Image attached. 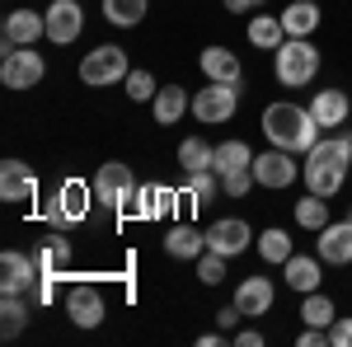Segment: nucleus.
I'll return each instance as SVG.
<instances>
[{"instance_id":"nucleus-42","label":"nucleus","mask_w":352,"mask_h":347,"mask_svg":"<svg viewBox=\"0 0 352 347\" xmlns=\"http://www.w3.org/2000/svg\"><path fill=\"white\" fill-rule=\"evenodd\" d=\"M235 320H244V315H240V310H235V305H230V310H221V315H217V324H221V328H230V324H235Z\"/></svg>"},{"instance_id":"nucleus-18","label":"nucleus","mask_w":352,"mask_h":347,"mask_svg":"<svg viewBox=\"0 0 352 347\" xmlns=\"http://www.w3.org/2000/svg\"><path fill=\"white\" fill-rule=\"evenodd\" d=\"M38 197V174L24 160L0 164V202H33Z\"/></svg>"},{"instance_id":"nucleus-24","label":"nucleus","mask_w":352,"mask_h":347,"mask_svg":"<svg viewBox=\"0 0 352 347\" xmlns=\"http://www.w3.org/2000/svg\"><path fill=\"white\" fill-rule=\"evenodd\" d=\"M244 33H249V43H254V47H263V52H277V47L287 43V28H282V14H254Z\"/></svg>"},{"instance_id":"nucleus-23","label":"nucleus","mask_w":352,"mask_h":347,"mask_svg":"<svg viewBox=\"0 0 352 347\" xmlns=\"http://www.w3.org/2000/svg\"><path fill=\"white\" fill-rule=\"evenodd\" d=\"M282 28H287V38H310L320 28V5L315 0H292L282 10Z\"/></svg>"},{"instance_id":"nucleus-37","label":"nucleus","mask_w":352,"mask_h":347,"mask_svg":"<svg viewBox=\"0 0 352 347\" xmlns=\"http://www.w3.org/2000/svg\"><path fill=\"white\" fill-rule=\"evenodd\" d=\"M329 347H352V315H338L329 324Z\"/></svg>"},{"instance_id":"nucleus-5","label":"nucleus","mask_w":352,"mask_h":347,"mask_svg":"<svg viewBox=\"0 0 352 347\" xmlns=\"http://www.w3.org/2000/svg\"><path fill=\"white\" fill-rule=\"evenodd\" d=\"M47 76V61L38 47H10L5 43V56H0V85L5 89H38Z\"/></svg>"},{"instance_id":"nucleus-21","label":"nucleus","mask_w":352,"mask_h":347,"mask_svg":"<svg viewBox=\"0 0 352 347\" xmlns=\"http://www.w3.org/2000/svg\"><path fill=\"white\" fill-rule=\"evenodd\" d=\"M151 113H155V122H160V127H179V117L192 113V99L179 89V85H160V94L151 99Z\"/></svg>"},{"instance_id":"nucleus-3","label":"nucleus","mask_w":352,"mask_h":347,"mask_svg":"<svg viewBox=\"0 0 352 347\" xmlns=\"http://www.w3.org/2000/svg\"><path fill=\"white\" fill-rule=\"evenodd\" d=\"M272 76H277V85H287V89L310 85L320 76V47H315L310 38H287V43L272 52Z\"/></svg>"},{"instance_id":"nucleus-12","label":"nucleus","mask_w":352,"mask_h":347,"mask_svg":"<svg viewBox=\"0 0 352 347\" xmlns=\"http://www.w3.org/2000/svg\"><path fill=\"white\" fill-rule=\"evenodd\" d=\"M66 315H71V324L76 328H99L104 324V291L99 287H89V282H76L71 291H66Z\"/></svg>"},{"instance_id":"nucleus-27","label":"nucleus","mask_w":352,"mask_h":347,"mask_svg":"<svg viewBox=\"0 0 352 347\" xmlns=\"http://www.w3.org/2000/svg\"><path fill=\"white\" fill-rule=\"evenodd\" d=\"M296 249H292V235L282 230V225H268L263 235H258V258L263 263H272V267H282L287 258H292Z\"/></svg>"},{"instance_id":"nucleus-17","label":"nucleus","mask_w":352,"mask_h":347,"mask_svg":"<svg viewBox=\"0 0 352 347\" xmlns=\"http://www.w3.org/2000/svg\"><path fill=\"white\" fill-rule=\"evenodd\" d=\"M282 282L300 295L320 291V282H324V258H320V254H292V258L282 263Z\"/></svg>"},{"instance_id":"nucleus-16","label":"nucleus","mask_w":352,"mask_h":347,"mask_svg":"<svg viewBox=\"0 0 352 347\" xmlns=\"http://www.w3.org/2000/svg\"><path fill=\"white\" fill-rule=\"evenodd\" d=\"M272 300H277V287H272V277H244L240 287H235V310H240L244 320H258V315H268Z\"/></svg>"},{"instance_id":"nucleus-6","label":"nucleus","mask_w":352,"mask_h":347,"mask_svg":"<svg viewBox=\"0 0 352 347\" xmlns=\"http://www.w3.org/2000/svg\"><path fill=\"white\" fill-rule=\"evenodd\" d=\"M89 183H94V202H104L109 212H127V202L136 197V179L122 160L99 164V174H94Z\"/></svg>"},{"instance_id":"nucleus-13","label":"nucleus","mask_w":352,"mask_h":347,"mask_svg":"<svg viewBox=\"0 0 352 347\" xmlns=\"http://www.w3.org/2000/svg\"><path fill=\"white\" fill-rule=\"evenodd\" d=\"M0 38L10 47H38V38H47V14H38V10H10Z\"/></svg>"},{"instance_id":"nucleus-19","label":"nucleus","mask_w":352,"mask_h":347,"mask_svg":"<svg viewBox=\"0 0 352 347\" xmlns=\"http://www.w3.org/2000/svg\"><path fill=\"white\" fill-rule=\"evenodd\" d=\"M310 113H315V122H320V132L329 127H343L352 117V99L343 89H315V99H310Z\"/></svg>"},{"instance_id":"nucleus-15","label":"nucleus","mask_w":352,"mask_h":347,"mask_svg":"<svg viewBox=\"0 0 352 347\" xmlns=\"http://www.w3.org/2000/svg\"><path fill=\"white\" fill-rule=\"evenodd\" d=\"M315 254L329 267H348L352 263V221H329L320 230V240H315Z\"/></svg>"},{"instance_id":"nucleus-31","label":"nucleus","mask_w":352,"mask_h":347,"mask_svg":"<svg viewBox=\"0 0 352 347\" xmlns=\"http://www.w3.org/2000/svg\"><path fill=\"white\" fill-rule=\"evenodd\" d=\"M296 225H300V230H315V235H320V230L329 225V197H320V192H305V197L296 202Z\"/></svg>"},{"instance_id":"nucleus-43","label":"nucleus","mask_w":352,"mask_h":347,"mask_svg":"<svg viewBox=\"0 0 352 347\" xmlns=\"http://www.w3.org/2000/svg\"><path fill=\"white\" fill-rule=\"evenodd\" d=\"M343 141H348V150H352V132H348V136H343Z\"/></svg>"},{"instance_id":"nucleus-26","label":"nucleus","mask_w":352,"mask_h":347,"mask_svg":"<svg viewBox=\"0 0 352 347\" xmlns=\"http://www.w3.org/2000/svg\"><path fill=\"white\" fill-rule=\"evenodd\" d=\"M217 188H221L217 169H192L188 179H184V197H188L192 207H212L217 202Z\"/></svg>"},{"instance_id":"nucleus-34","label":"nucleus","mask_w":352,"mask_h":347,"mask_svg":"<svg viewBox=\"0 0 352 347\" xmlns=\"http://www.w3.org/2000/svg\"><path fill=\"white\" fill-rule=\"evenodd\" d=\"M127 99H132V104H151V99H155V94H160V85H155V76H151V71H127Z\"/></svg>"},{"instance_id":"nucleus-36","label":"nucleus","mask_w":352,"mask_h":347,"mask_svg":"<svg viewBox=\"0 0 352 347\" xmlns=\"http://www.w3.org/2000/svg\"><path fill=\"white\" fill-rule=\"evenodd\" d=\"M249 188H254V164H249V169H230V174H221V192H226V197H244Z\"/></svg>"},{"instance_id":"nucleus-33","label":"nucleus","mask_w":352,"mask_h":347,"mask_svg":"<svg viewBox=\"0 0 352 347\" xmlns=\"http://www.w3.org/2000/svg\"><path fill=\"white\" fill-rule=\"evenodd\" d=\"M226 263H230L226 254L207 249V254L197 258V282H202V287H221V282H226Z\"/></svg>"},{"instance_id":"nucleus-32","label":"nucleus","mask_w":352,"mask_h":347,"mask_svg":"<svg viewBox=\"0 0 352 347\" xmlns=\"http://www.w3.org/2000/svg\"><path fill=\"white\" fill-rule=\"evenodd\" d=\"M249 164H254V150H249L244 141H221L212 169H217V174H230V169H249Z\"/></svg>"},{"instance_id":"nucleus-28","label":"nucleus","mask_w":352,"mask_h":347,"mask_svg":"<svg viewBox=\"0 0 352 347\" xmlns=\"http://www.w3.org/2000/svg\"><path fill=\"white\" fill-rule=\"evenodd\" d=\"M300 320L315 324V328H329V324L338 320V305H333V295H324V291H305V295H300Z\"/></svg>"},{"instance_id":"nucleus-9","label":"nucleus","mask_w":352,"mask_h":347,"mask_svg":"<svg viewBox=\"0 0 352 347\" xmlns=\"http://www.w3.org/2000/svg\"><path fill=\"white\" fill-rule=\"evenodd\" d=\"M296 179H300V164H296L292 150H277V146H272L263 155H254V183L258 188H272V192H277V188H292Z\"/></svg>"},{"instance_id":"nucleus-25","label":"nucleus","mask_w":352,"mask_h":347,"mask_svg":"<svg viewBox=\"0 0 352 347\" xmlns=\"http://www.w3.org/2000/svg\"><path fill=\"white\" fill-rule=\"evenodd\" d=\"M33 258H38V272H47V277H66V263H71V240L56 230V235H47V244H43Z\"/></svg>"},{"instance_id":"nucleus-7","label":"nucleus","mask_w":352,"mask_h":347,"mask_svg":"<svg viewBox=\"0 0 352 347\" xmlns=\"http://www.w3.org/2000/svg\"><path fill=\"white\" fill-rule=\"evenodd\" d=\"M240 108V85H221V80H207V89L192 94V117L202 127H217V122H230Z\"/></svg>"},{"instance_id":"nucleus-30","label":"nucleus","mask_w":352,"mask_h":347,"mask_svg":"<svg viewBox=\"0 0 352 347\" xmlns=\"http://www.w3.org/2000/svg\"><path fill=\"white\" fill-rule=\"evenodd\" d=\"M146 10H151V0H104V19L113 28H136L146 19Z\"/></svg>"},{"instance_id":"nucleus-20","label":"nucleus","mask_w":352,"mask_h":347,"mask_svg":"<svg viewBox=\"0 0 352 347\" xmlns=\"http://www.w3.org/2000/svg\"><path fill=\"white\" fill-rule=\"evenodd\" d=\"M197 66H202V76L207 80H221V85H240L244 80V66L240 56L230 52V47H202V56H197Z\"/></svg>"},{"instance_id":"nucleus-39","label":"nucleus","mask_w":352,"mask_h":347,"mask_svg":"<svg viewBox=\"0 0 352 347\" xmlns=\"http://www.w3.org/2000/svg\"><path fill=\"white\" fill-rule=\"evenodd\" d=\"M296 343H300V347H329V328H315V324H305Z\"/></svg>"},{"instance_id":"nucleus-11","label":"nucleus","mask_w":352,"mask_h":347,"mask_svg":"<svg viewBox=\"0 0 352 347\" xmlns=\"http://www.w3.org/2000/svg\"><path fill=\"white\" fill-rule=\"evenodd\" d=\"M43 14H47V43H56V47L76 43L85 33V5L80 0H52Z\"/></svg>"},{"instance_id":"nucleus-40","label":"nucleus","mask_w":352,"mask_h":347,"mask_svg":"<svg viewBox=\"0 0 352 347\" xmlns=\"http://www.w3.org/2000/svg\"><path fill=\"white\" fill-rule=\"evenodd\" d=\"M263 5H268V0H226V10H230V14H258Z\"/></svg>"},{"instance_id":"nucleus-10","label":"nucleus","mask_w":352,"mask_h":347,"mask_svg":"<svg viewBox=\"0 0 352 347\" xmlns=\"http://www.w3.org/2000/svg\"><path fill=\"white\" fill-rule=\"evenodd\" d=\"M38 258L33 254H19V249H5L0 254V291L5 295H28L33 282H38Z\"/></svg>"},{"instance_id":"nucleus-41","label":"nucleus","mask_w":352,"mask_h":347,"mask_svg":"<svg viewBox=\"0 0 352 347\" xmlns=\"http://www.w3.org/2000/svg\"><path fill=\"white\" fill-rule=\"evenodd\" d=\"M235 343L240 347H263V333H258V328H244V333H235Z\"/></svg>"},{"instance_id":"nucleus-44","label":"nucleus","mask_w":352,"mask_h":347,"mask_svg":"<svg viewBox=\"0 0 352 347\" xmlns=\"http://www.w3.org/2000/svg\"><path fill=\"white\" fill-rule=\"evenodd\" d=\"M348 221H352V212H348Z\"/></svg>"},{"instance_id":"nucleus-22","label":"nucleus","mask_w":352,"mask_h":347,"mask_svg":"<svg viewBox=\"0 0 352 347\" xmlns=\"http://www.w3.org/2000/svg\"><path fill=\"white\" fill-rule=\"evenodd\" d=\"M164 254H169V258H179V263L202 258V254H207V235H202V230H192V225H174V230L164 235Z\"/></svg>"},{"instance_id":"nucleus-2","label":"nucleus","mask_w":352,"mask_h":347,"mask_svg":"<svg viewBox=\"0 0 352 347\" xmlns=\"http://www.w3.org/2000/svg\"><path fill=\"white\" fill-rule=\"evenodd\" d=\"M348 169H352V150L343 136H320L310 150H305V164H300V179L310 192L320 197H333L338 188L348 183Z\"/></svg>"},{"instance_id":"nucleus-4","label":"nucleus","mask_w":352,"mask_h":347,"mask_svg":"<svg viewBox=\"0 0 352 347\" xmlns=\"http://www.w3.org/2000/svg\"><path fill=\"white\" fill-rule=\"evenodd\" d=\"M127 52L118 47V43H99L94 52H85L80 56V80L89 85V89H109V85L118 80H127Z\"/></svg>"},{"instance_id":"nucleus-38","label":"nucleus","mask_w":352,"mask_h":347,"mask_svg":"<svg viewBox=\"0 0 352 347\" xmlns=\"http://www.w3.org/2000/svg\"><path fill=\"white\" fill-rule=\"evenodd\" d=\"M56 282H61V277H47V272H43V277H38V282H33V305H52V295H56Z\"/></svg>"},{"instance_id":"nucleus-14","label":"nucleus","mask_w":352,"mask_h":347,"mask_svg":"<svg viewBox=\"0 0 352 347\" xmlns=\"http://www.w3.org/2000/svg\"><path fill=\"white\" fill-rule=\"evenodd\" d=\"M249 244H254V230H249V221H240V216H221L217 225L207 230V249H217L226 258L244 254Z\"/></svg>"},{"instance_id":"nucleus-8","label":"nucleus","mask_w":352,"mask_h":347,"mask_svg":"<svg viewBox=\"0 0 352 347\" xmlns=\"http://www.w3.org/2000/svg\"><path fill=\"white\" fill-rule=\"evenodd\" d=\"M89 202H94V183H85V179H66V183L56 188L52 225H56V230H66V225H80L85 216H89Z\"/></svg>"},{"instance_id":"nucleus-29","label":"nucleus","mask_w":352,"mask_h":347,"mask_svg":"<svg viewBox=\"0 0 352 347\" xmlns=\"http://www.w3.org/2000/svg\"><path fill=\"white\" fill-rule=\"evenodd\" d=\"M179 164H184V174H192V169H212V164H217V146L202 141V136H188V141H179Z\"/></svg>"},{"instance_id":"nucleus-1","label":"nucleus","mask_w":352,"mask_h":347,"mask_svg":"<svg viewBox=\"0 0 352 347\" xmlns=\"http://www.w3.org/2000/svg\"><path fill=\"white\" fill-rule=\"evenodd\" d=\"M263 136H268V146L277 150H292V155H305L315 141H320V122H315V113L310 104H292V99H277V104L263 108Z\"/></svg>"},{"instance_id":"nucleus-35","label":"nucleus","mask_w":352,"mask_h":347,"mask_svg":"<svg viewBox=\"0 0 352 347\" xmlns=\"http://www.w3.org/2000/svg\"><path fill=\"white\" fill-rule=\"evenodd\" d=\"M0 315H5V338H14V333L28 324V295H5Z\"/></svg>"}]
</instances>
